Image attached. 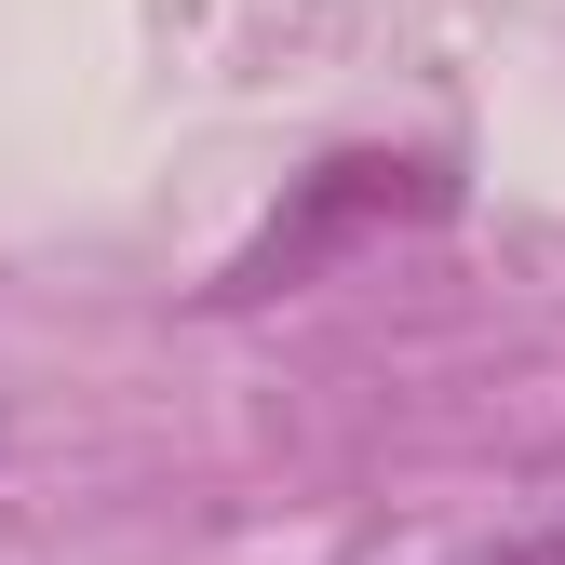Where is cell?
I'll return each mask as SVG.
<instances>
[{
  "label": "cell",
  "instance_id": "cell-1",
  "mask_svg": "<svg viewBox=\"0 0 565 565\" xmlns=\"http://www.w3.org/2000/svg\"><path fill=\"white\" fill-rule=\"evenodd\" d=\"M445 565H565V512H539V525H499V539H471V552H445Z\"/></svg>",
  "mask_w": 565,
  "mask_h": 565
}]
</instances>
